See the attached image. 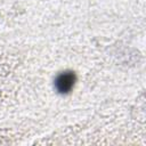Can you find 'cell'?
Returning <instances> with one entry per match:
<instances>
[{"instance_id":"1","label":"cell","mask_w":146,"mask_h":146,"mask_svg":"<svg viewBox=\"0 0 146 146\" xmlns=\"http://www.w3.org/2000/svg\"><path fill=\"white\" fill-rule=\"evenodd\" d=\"M75 82V75L72 72H63L60 73L57 79H56V89L62 92V94H66L68 91H71V89L73 88Z\"/></svg>"}]
</instances>
